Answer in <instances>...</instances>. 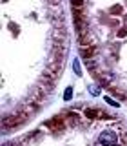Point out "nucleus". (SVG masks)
<instances>
[{
    "instance_id": "obj_4",
    "label": "nucleus",
    "mask_w": 127,
    "mask_h": 146,
    "mask_svg": "<svg viewBox=\"0 0 127 146\" xmlns=\"http://www.w3.org/2000/svg\"><path fill=\"white\" fill-rule=\"evenodd\" d=\"M73 68H75V73H76V75H80V64H78V60L73 62Z\"/></svg>"
},
{
    "instance_id": "obj_2",
    "label": "nucleus",
    "mask_w": 127,
    "mask_h": 146,
    "mask_svg": "<svg viewBox=\"0 0 127 146\" xmlns=\"http://www.w3.org/2000/svg\"><path fill=\"white\" fill-rule=\"evenodd\" d=\"M105 102L109 104V106H115V108L120 106V102H116V100H115V99H111V97H105Z\"/></svg>"
},
{
    "instance_id": "obj_1",
    "label": "nucleus",
    "mask_w": 127,
    "mask_h": 146,
    "mask_svg": "<svg viewBox=\"0 0 127 146\" xmlns=\"http://www.w3.org/2000/svg\"><path fill=\"white\" fill-rule=\"evenodd\" d=\"M98 143L102 146H118V135L113 130H103L98 135Z\"/></svg>"
},
{
    "instance_id": "obj_5",
    "label": "nucleus",
    "mask_w": 127,
    "mask_h": 146,
    "mask_svg": "<svg viewBox=\"0 0 127 146\" xmlns=\"http://www.w3.org/2000/svg\"><path fill=\"white\" fill-rule=\"evenodd\" d=\"M89 91H91V95H98V93H100V90L96 88V86H91Z\"/></svg>"
},
{
    "instance_id": "obj_3",
    "label": "nucleus",
    "mask_w": 127,
    "mask_h": 146,
    "mask_svg": "<svg viewBox=\"0 0 127 146\" xmlns=\"http://www.w3.org/2000/svg\"><path fill=\"white\" fill-rule=\"evenodd\" d=\"M71 97H73V88H67L65 93H64V100H69Z\"/></svg>"
}]
</instances>
